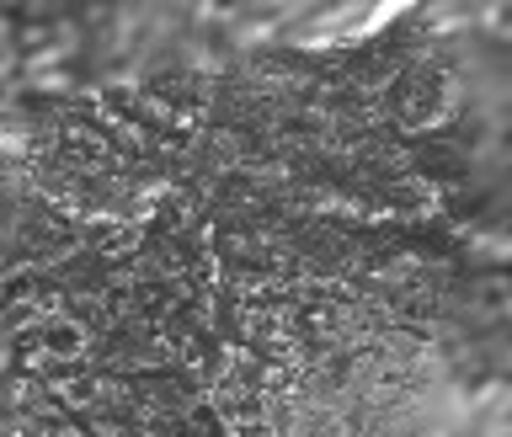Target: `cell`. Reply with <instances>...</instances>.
Returning a JSON list of instances; mask_svg holds the SVG:
<instances>
[{
  "label": "cell",
  "mask_w": 512,
  "mask_h": 437,
  "mask_svg": "<svg viewBox=\"0 0 512 437\" xmlns=\"http://www.w3.org/2000/svg\"><path fill=\"white\" fill-rule=\"evenodd\" d=\"M43 352H54V358H80V352H86V326H75V320H48Z\"/></svg>",
  "instance_id": "obj_1"
},
{
  "label": "cell",
  "mask_w": 512,
  "mask_h": 437,
  "mask_svg": "<svg viewBox=\"0 0 512 437\" xmlns=\"http://www.w3.org/2000/svg\"><path fill=\"white\" fill-rule=\"evenodd\" d=\"M507 299H512V288H507L502 278L475 283V310H480V315H502V310H507Z\"/></svg>",
  "instance_id": "obj_2"
}]
</instances>
